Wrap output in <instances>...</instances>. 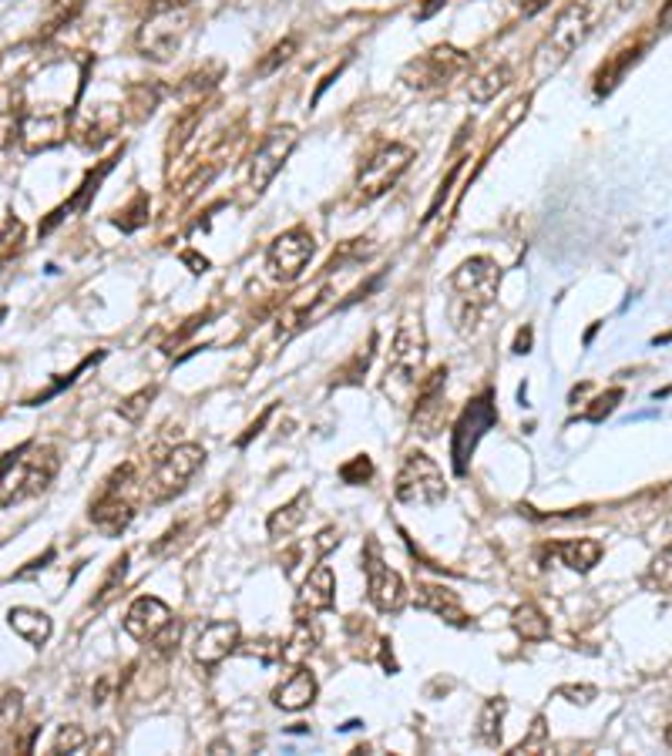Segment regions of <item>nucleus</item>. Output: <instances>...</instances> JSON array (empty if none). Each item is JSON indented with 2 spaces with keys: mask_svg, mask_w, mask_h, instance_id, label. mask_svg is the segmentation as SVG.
I'll list each match as a JSON object with an SVG mask.
<instances>
[{
  "mask_svg": "<svg viewBox=\"0 0 672 756\" xmlns=\"http://www.w3.org/2000/svg\"><path fill=\"white\" fill-rule=\"evenodd\" d=\"M427 357V333L421 323V313H403L393 339H390V354H387V374H383V393H390L400 407L411 403L421 384Z\"/></svg>",
  "mask_w": 672,
  "mask_h": 756,
  "instance_id": "1",
  "label": "nucleus"
},
{
  "mask_svg": "<svg viewBox=\"0 0 672 756\" xmlns=\"http://www.w3.org/2000/svg\"><path fill=\"white\" fill-rule=\"evenodd\" d=\"M61 457L51 444H24L0 464V508L21 505L51 488Z\"/></svg>",
  "mask_w": 672,
  "mask_h": 756,
  "instance_id": "2",
  "label": "nucleus"
},
{
  "mask_svg": "<svg viewBox=\"0 0 672 756\" xmlns=\"http://www.w3.org/2000/svg\"><path fill=\"white\" fill-rule=\"evenodd\" d=\"M498 287H501V266L491 256H470L464 259L454 277H451V290H454V326L457 333L475 330L478 316L498 300Z\"/></svg>",
  "mask_w": 672,
  "mask_h": 756,
  "instance_id": "3",
  "label": "nucleus"
},
{
  "mask_svg": "<svg viewBox=\"0 0 672 756\" xmlns=\"http://www.w3.org/2000/svg\"><path fill=\"white\" fill-rule=\"evenodd\" d=\"M595 18H598L595 0H572L568 8H562L552 31L542 37V44L534 51V75L542 78V75L559 72V67L588 41Z\"/></svg>",
  "mask_w": 672,
  "mask_h": 756,
  "instance_id": "4",
  "label": "nucleus"
},
{
  "mask_svg": "<svg viewBox=\"0 0 672 756\" xmlns=\"http://www.w3.org/2000/svg\"><path fill=\"white\" fill-rule=\"evenodd\" d=\"M139 485H142V480H139V474H134V464L115 467V474L105 480V488L91 501V521H95V528L101 534L118 538L134 521V511H139V495H142Z\"/></svg>",
  "mask_w": 672,
  "mask_h": 756,
  "instance_id": "5",
  "label": "nucleus"
},
{
  "mask_svg": "<svg viewBox=\"0 0 672 756\" xmlns=\"http://www.w3.org/2000/svg\"><path fill=\"white\" fill-rule=\"evenodd\" d=\"M393 498L411 508H437L447 498V480L441 464L424 451H408L393 477Z\"/></svg>",
  "mask_w": 672,
  "mask_h": 756,
  "instance_id": "6",
  "label": "nucleus"
},
{
  "mask_svg": "<svg viewBox=\"0 0 672 756\" xmlns=\"http://www.w3.org/2000/svg\"><path fill=\"white\" fill-rule=\"evenodd\" d=\"M414 155L418 152L411 145H403V142H383V145H377L364 159V165L357 172V182H354L357 205H370V202L383 198L403 179V172L411 169Z\"/></svg>",
  "mask_w": 672,
  "mask_h": 756,
  "instance_id": "7",
  "label": "nucleus"
},
{
  "mask_svg": "<svg viewBox=\"0 0 672 756\" xmlns=\"http://www.w3.org/2000/svg\"><path fill=\"white\" fill-rule=\"evenodd\" d=\"M206 467V447L202 444H178L172 447L155 471L149 474V480H142V501L149 505H165L175 495H182L188 488V480Z\"/></svg>",
  "mask_w": 672,
  "mask_h": 756,
  "instance_id": "8",
  "label": "nucleus"
},
{
  "mask_svg": "<svg viewBox=\"0 0 672 756\" xmlns=\"http://www.w3.org/2000/svg\"><path fill=\"white\" fill-rule=\"evenodd\" d=\"M470 67V54L454 47V44H437L418 57H411L408 64H403L400 72V82L408 85L411 91H441L447 88L454 78H460L464 72Z\"/></svg>",
  "mask_w": 672,
  "mask_h": 756,
  "instance_id": "9",
  "label": "nucleus"
},
{
  "mask_svg": "<svg viewBox=\"0 0 672 756\" xmlns=\"http://www.w3.org/2000/svg\"><path fill=\"white\" fill-rule=\"evenodd\" d=\"M498 424V403H495V390H481L475 400H467V407L460 410V418L454 421L451 431V457H454V471L467 474V457L475 454V447L481 444V438Z\"/></svg>",
  "mask_w": 672,
  "mask_h": 756,
  "instance_id": "10",
  "label": "nucleus"
},
{
  "mask_svg": "<svg viewBox=\"0 0 672 756\" xmlns=\"http://www.w3.org/2000/svg\"><path fill=\"white\" fill-rule=\"evenodd\" d=\"M313 256H316V236L306 226H293V229L280 233L273 242H269V249H265L269 280L283 283V287L296 283L303 272H306V266H310Z\"/></svg>",
  "mask_w": 672,
  "mask_h": 756,
  "instance_id": "11",
  "label": "nucleus"
},
{
  "mask_svg": "<svg viewBox=\"0 0 672 756\" xmlns=\"http://www.w3.org/2000/svg\"><path fill=\"white\" fill-rule=\"evenodd\" d=\"M300 142V131L293 125H280L265 134V139L259 142V149L252 152L249 159V179H246V188L259 198L269 185H273V179L283 172V165L290 162L293 149Z\"/></svg>",
  "mask_w": 672,
  "mask_h": 756,
  "instance_id": "12",
  "label": "nucleus"
},
{
  "mask_svg": "<svg viewBox=\"0 0 672 756\" xmlns=\"http://www.w3.org/2000/svg\"><path fill=\"white\" fill-rule=\"evenodd\" d=\"M364 572H367V598H370V605L377 612L397 615L403 605H408V585H403V579L390 565H383V555H380L377 541H367Z\"/></svg>",
  "mask_w": 672,
  "mask_h": 756,
  "instance_id": "13",
  "label": "nucleus"
},
{
  "mask_svg": "<svg viewBox=\"0 0 672 756\" xmlns=\"http://www.w3.org/2000/svg\"><path fill=\"white\" fill-rule=\"evenodd\" d=\"M444 387H447V367H437L427 380L418 384L414 393V431L421 438H437L444 428V414H447V403H444Z\"/></svg>",
  "mask_w": 672,
  "mask_h": 756,
  "instance_id": "14",
  "label": "nucleus"
},
{
  "mask_svg": "<svg viewBox=\"0 0 672 756\" xmlns=\"http://www.w3.org/2000/svg\"><path fill=\"white\" fill-rule=\"evenodd\" d=\"M242 642V629L236 618H216V623H206L198 629L195 642H192V656L198 666H219L223 659H229L232 652H239Z\"/></svg>",
  "mask_w": 672,
  "mask_h": 756,
  "instance_id": "15",
  "label": "nucleus"
},
{
  "mask_svg": "<svg viewBox=\"0 0 672 756\" xmlns=\"http://www.w3.org/2000/svg\"><path fill=\"white\" fill-rule=\"evenodd\" d=\"M172 623H175V618H172V608H169L162 598H155V595H139V598H134V602L128 605V612H124V618H121L124 633H128L134 642H149V646H152Z\"/></svg>",
  "mask_w": 672,
  "mask_h": 756,
  "instance_id": "16",
  "label": "nucleus"
},
{
  "mask_svg": "<svg viewBox=\"0 0 672 756\" xmlns=\"http://www.w3.org/2000/svg\"><path fill=\"white\" fill-rule=\"evenodd\" d=\"M67 139V115L57 111V108H41V111H28L24 115V125H21V145L24 152L37 155V152H47L54 145H61Z\"/></svg>",
  "mask_w": 672,
  "mask_h": 756,
  "instance_id": "17",
  "label": "nucleus"
},
{
  "mask_svg": "<svg viewBox=\"0 0 672 756\" xmlns=\"http://www.w3.org/2000/svg\"><path fill=\"white\" fill-rule=\"evenodd\" d=\"M414 602H418V608H424V612H431V615H437L441 623H447V626H467V612H464V602H460V595L454 592V588H447V585H434V582H421L418 585V592H414Z\"/></svg>",
  "mask_w": 672,
  "mask_h": 756,
  "instance_id": "18",
  "label": "nucleus"
},
{
  "mask_svg": "<svg viewBox=\"0 0 672 756\" xmlns=\"http://www.w3.org/2000/svg\"><path fill=\"white\" fill-rule=\"evenodd\" d=\"M336 605V575H333V569L329 565H313L310 569V575L303 579V585H300V598H296V608L300 612H310V615H316V612H329Z\"/></svg>",
  "mask_w": 672,
  "mask_h": 756,
  "instance_id": "19",
  "label": "nucleus"
},
{
  "mask_svg": "<svg viewBox=\"0 0 672 756\" xmlns=\"http://www.w3.org/2000/svg\"><path fill=\"white\" fill-rule=\"evenodd\" d=\"M118 155H121V152H118ZM118 155H111V159H105V162H101L98 169H91V172L85 175V182L78 185V192H75L72 198H67L64 205H57V209H54V213H51V216H47V219L41 223V233H51V229H54L57 223H64V219H67V216H72V213H78V209H88V202H91V198L98 195V188H101V182L108 179V172L115 169Z\"/></svg>",
  "mask_w": 672,
  "mask_h": 756,
  "instance_id": "20",
  "label": "nucleus"
},
{
  "mask_svg": "<svg viewBox=\"0 0 672 756\" xmlns=\"http://www.w3.org/2000/svg\"><path fill=\"white\" fill-rule=\"evenodd\" d=\"M121 118H124V108H115V105H98L88 118L78 121L75 128V139L82 149H101L105 142L115 139V131L121 128Z\"/></svg>",
  "mask_w": 672,
  "mask_h": 756,
  "instance_id": "21",
  "label": "nucleus"
},
{
  "mask_svg": "<svg viewBox=\"0 0 672 756\" xmlns=\"http://www.w3.org/2000/svg\"><path fill=\"white\" fill-rule=\"evenodd\" d=\"M319 693V685H316V676L310 669H296L290 672L277 690H273V706L277 710H286V713H300L306 706H313Z\"/></svg>",
  "mask_w": 672,
  "mask_h": 756,
  "instance_id": "22",
  "label": "nucleus"
},
{
  "mask_svg": "<svg viewBox=\"0 0 672 756\" xmlns=\"http://www.w3.org/2000/svg\"><path fill=\"white\" fill-rule=\"evenodd\" d=\"M24 91L18 85H0V152L11 149L21 139L24 125Z\"/></svg>",
  "mask_w": 672,
  "mask_h": 756,
  "instance_id": "23",
  "label": "nucleus"
},
{
  "mask_svg": "<svg viewBox=\"0 0 672 756\" xmlns=\"http://www.w3.org/2000/svg\"><path fill=\"white\" fill-rule=\"evenodd\" d=\"M511 78H514L511 64L508 61H495V64H488V67H481V72L470 75L467 95H470V101H475V105H488L511 85Z\"/></svg>",
  "mask_w": 672,
  "mask_h": 756,
  "instance_id": "24",
  "label": "nucleus"
},
{
  "mask_svg": "<svg viewBox=\"0 0 672 756\" xmlns=\"http://www.w3.org/2000/svg\"><path fill=\"white\" fill-rule=\"evenodd\" d=\"M552 552L559 555V562L565 565V569H572V572H578V575H585V572H592L598 562H601V541H595V538H572V541H559Z\"/></svg>",
  "mask_w": 672,
  "mask_h": 756,
  "instance_id": "25",
  "label": "nucleus"
},
{
  "mask_svg": "<svg viewBox=\"0 0 672 756\" xmlns=\"http://www.w3.org/2000/svg\"><path fill=\"white\" fill-rule=\"evenodd\" d=\"M8 623H11V629H14L21 639H28V642L37 646V649H41V646L51 639V633H54L51 615H47V612H37V608H28V605L11 608V612H8Z\"/></svg>",
  "mask_w": 672,
  "mask_h": 756,
  "instance_id": "26",
  "label": "nucleus"
},
{
  "mask_svg": "<svg viewBox=\"0 0 672 756\" xmlns=\"http://www.w3.org/2000/svg\"><path fill=\"white\" fill-rule=\"evenodd\" d=\"M326 303H329V287H323L319 293H313L310 300H303V303H296V306H290L283 316H280V326H277V336L280 339H290L293 333H300L303 326H310L323 310H326Z\"/></svg>",
  "mask_w": 672,
  "mask_h": 756,
  "instance_id": "27",
  "label": "nucleus"
},
{
  "mask_svg": "<svg viewBox=\"0 0 672 756\" xmlns=\"http://www.w3.org/2000/svg\"><path fill=\"white\" fill-rule=\"evenodd\" d=\"M639 54H642V44H629V47L616 51L609 61H605V64L598 67V75H595V95H598V98H601V95H609V91L626 78L629 67L639 61Z\"/></svg>",
  "mask_w": 672,
  "mask_h": 756,
  "instance_id": "28",
  "label": "nucleus"
},
{
  "mask_svg": "<svg viewBox=\"0 0 672 756\" xmlns=\"http://www.w3.org/2000/svg\"><path fill=\"white\" fill-rule=\"evenodd\" d=\"M511 626L514 633L524 639V642H545L552 636V623H549V615L538 608L534 602H524L511 612Z\"/></svg>",
  "mask_w": 672,
  "mask_h": 756,
  "instance_id": "29",
  "label": "nucleus"
},
{
  "mask_svg": "<svg viewBox=\"0 0 672 756\" xmlns=\"http://www.w3.org/2000/svg\"><path fill=\"white\" fill-rule=\"evenodd\" d=\"M505 713H508V700L505 696H495L481 706V716H478V743L485 746H501V736H505Z\"/></svg>",
  "mask_w": 672,
  "mask_h": 756,
  "instance_id": "30",
  "label": "nucleus"
},
{
  "mask_svg": "<svg viewBox=\"0 0 672 756\" xmlns=\"http://www.w3.org/2000/svg\"><path fill=\"white\" fill-rule=\"evenodd\" d=\"M85 8H88V0H51V8H47V14H44V21H41L37 37H41V41L54 37V34L64 31L67 24H75L78 14H82Z\"/></svg>",
  "mask_w": 672,
  "mask_h": 756,
  "instance_id": "31",
  "label": "nucleus"
},
{
  "mask_svg": "<svg viewBox=\"0 0 672 756\" xmlns=\"http://www.w3.org/2000/svg\"><path fill=\"white\" fill-rule=\"evenodd\" d=\"M306 508H310V492H300L290 505H283V508H277L273 515H269V534H273V538L293 534L306 521Z\"/></svg>",
  "mask_w": 672,
  "mask_h": 756,
  "instance_id": "32",
  "label": "nucleus"
},
{
  "mask_svg": "<svg viewBox=\"0 0 672 756\" xmlns=\"http://www.w3.org/2000/svg\"><path fill=\"white\" fill-rule=\"evenodd\" d=\"M182 31H185V28L172 31V28H162V24H152V28L145 24V31H142V37H139V44H142L145 57L169 61V57L178 51V44H182Z\"/></svg>",
  "mask_w": 672,
  "mask_h": 756,
  "instance_id": "33",
  "label": "nucleus"
},
{
  "mask_svg": "<svg viewBox=\"0 0 672 756\" xmlns=\"http://www.w3.org/2000/svg\"><path fill=\"white\" fill-rule=\"evenodd\" d=\"M296 47H300V37L296 34H290V37H283V41H277L273 47L265 51V57L252 67V75L256 78H269V75H277L280 67L296 54Z\"/></svg>",
  "mask_w": 672,
  "mask_h": 756,
  "instance_id": "34",
  "label": "nucleus"
},
{
  "mask_svg": "<svg viewBox=\"0 0 672 756\" xmlns=\"http://www.w3.org/2000/svg\"><path fill=\"white\" fill-rule=\"evenodd\" d=\"M198 118H202V108H188L169 131V142H165V159L175 162V155L185 149V142L192 139V131L198 128Z\"/></svg>",
  "mask_w": 672,
  "mask_h": 756,
  "instance_id": "35",
  "label": "nucleus"
},
{
  "mask_svg": "<svg viewBox=\"0 0 672 756\" xmlns=\"http://www.w3.org/2000/svg\"><path fill=\"white\" fill-rule=\"evenodd\" d=\"M149 209H152V202H149V195L145 192H139L134 195L124 209L111 219L121 233H134V229H142L145 223H149Z\"/></svg>",
  "mask_w": 672,
  "mask_h": 756,
  "instance_id": "36",
  "label": "nucleus"
},
{
  "mask_svg": "<svg viewBox=\"0 0 672 756\" xmlns=\"http://www.w3.org/2000/svg\"><path fill=\"white\" fill-rule=\"evenodd\" d=\"M24 249V223L21 219H8L4 226H0V269L11 266Z\"/></svg>",
  "mask_w": 672,
  "mask_h": 756,
  "instance_id": "37",
  "label": "nucleus"
},
{
  "mask_svg": "<svg viewBox=\"0 0 672 756\" xmlns=\"http://www.w3.org/2000/svg\"><path fill=\"white\" fill-rule=\"evenodd\" d=\"M373 354H377V330H373V333H370V339H367V350L360 347V350L354 354V360L340 370V377H336V384H360V377L370 370Z\"/></svg>",
  "mask_w": 672,
  "mask_h": 756,
  "instance_id": "38",
  "label": "nucleus"
},
{
  "mask_svg": "<svg viewBox=\"0 0 672 756\" xmlns=\"http://www.w3.org/2000/svg\"><path fill=\"white\" fill-rule=\"evenodd\" d=\"M21 710H24L21 690H14V685H0V733H8V730L18 726Z\"/></svg>",
  "mask_w": 672,
  "mask_h": 756,
  "instance_id": "39",
  "label": "nucleus"
},
{
  "mask_svg": "<svg viewBox=\"0 0 672 756\" xmlns=\"http://www.w3.org/2000/svg\"><path fill=\"white\" fill-rule=\"evenodd\" d=\"M155 393H159V387H142L139 393H131V397H124V400L118 403V414H121L124 421H131V424H139V421L145 418L149 403L155 400Z\"/></svg>",
  "mask_w": 672,
  "mask_h": 756,
  "instance_id": "40",
  "label": "nucleus"
},
{
  "mask_svg": "<svg viewBox=\"0 0 672 756\" xmlns=\"http://www.w3.org/2000/svg\"><path fill=\"white\" fill-rule=\"evenodd\" d=\"M88 746V733L78 726V723H67L57 730L54 743H51V753H82Z\"/></svg>",
  "mask_w": 672,
  "mask_h": 756,
  "instance_id": "41",
  "label": "nucleus"
},
{
  "mask_svg": "<svg viewBox=\"0 0 672 756\" xmlns=\"http://www.w3.org/2000/svg\"><path fill=\"white\" fill-rule=\"evenodd\" d=\"M124 575H128V552H121V559L111 562V572L105 575V582L98 588V598H91V605H105L108 598H115V592L121 588Z\"/></svg>",
  "mask_w": 672,
  "mask_h": 756,
  "instance_id": "42",
  "label": "nucleus"
},
{
  "mask_svg": "<svg viewBox=\"0 0 672 756\" xmlns=\"http://www.w3.org/2000/svg\"><path fill=\"white\" fill-rule=\"evenodd\" d=\"M549 746V723H545V716H534V723H531V730H528V736L511 749L514 756H524V753H542Z\"/></svg>",
  "mask_w": 672,
  "mask_h": 756,
  "instance_id": "43",
  "label": "nucleus"
},
{
  "mask_svg": "<svg viewBox=\"0 0 672 756\" xmlns=\"http://www.w3.org/2000/svg\"><path fill=\"white\" fill-rule=\"evenodd\" d=\"M555 696L572 703V706H588L598 696V685H592V682H565V685H559V690H555Z\"/></svg>",
  "mask_w": 672,
  "mask_h": 756,
  "instance_id": "44",
  "label": "nucleus"
},
{
  "mask_svg": "<svg viewBox=\"0 0 672 756\" xmlns=\"http://www.w3.org/2000/svg\"><path fill=\"white\" fill-rule=\"evenodd\" d=\"M340 477H344V485H367L373 477V461L367 454H357L340 467Z\"/></svg>",
  "mask_w": 672,
  "mask_h": 756,
  "instance_id": "45",
  "label": "nucleus"
},
{
  "mask_svg": "<svg viewBox=\"0 0 672 756\" xmlns=\"http://www.w3.org/2000/svg\"><path fill=\"white\" fill-rule=\"evenodd\" d=\"M622 397H626V390H622V387H613V390H605L601 397H595V400H592L595 407H588V414H585V418H588L592 424L605 421V418H609V414H613V410H616V403H619Z\"/></svg>",
  "mask_w": 672,
  "mask_h": 756,
  "instance_id": "46",
  "label": "nucleus"
},
{
  "mask_svg": "<svg viewBox=\"0 0 672 756\" xmlns=\"http://www.w3.org/2000/svg\"><path fill=\"white\" fill-rule=\"evenodd\" d=\"M649 585H655L662 592H672V544L665 548L662 555H655L652 569H649Z\"/></svg>",
  "mask_w": 672,
  "mask_h": 756,
  "instance_id": "47",
  "label": "nucleus"
},
{
  "mask_svg": "<svg viewBox=\"0 0 672 756\" xmlns=\"http://www.w3.org/2000/svg\"><path fill=\"white\" fill-rule=\"evenodd\" d=\"M460 165H464V159H457L454 165H451V172L444 175V182H441V188H437V195H434V202H431V209H427V216H424V223H431L434 216H437V209H441V202L447 198V192H451V185H454V179H457V172H460Z\"/></svg>",
  "mask_w": 672,
  "mask_h": 756,
  "instance_id": "48",
  "label": "nucleus"
},
{
  "mask_svg": "<svg viewBox=\"0 0 672 756\" xmlns=\"http://www.w3.org/2000/svg\"><path fill=\"white\" fill-rule=\"evenodd\" d=\"M195 0H149V14L155 18V14H178V11H185V8H192Z\"/></svg>",
  "mask_w": 672,
  "mask_h": 756,
  "instance_id": "49",
  "label": "nucleus"
},
{
  "mask_svg": "<svg viewBox=\"0 0 672 756\" xmlns=\"http://www.w3.org/2000/svg\"><path fill=\"white\" fill-rule=\"evenodd\" d=\"M316 555L323 559L326 552H329V548H336V544H340V531H333V528H323L319 534H316Z\"/></svg>",
  "mask_w": 672,
  "mask_h": 756,
  "instance_id": "50",
  "label": "nucleus"
},
{
  "mask_svg": "<svg viewBox=\"0 0 672 756\" xmlns=\"http://www.w3.org/2000/svg\"><path fill=\"white\" fill-rule=\"evenodd\" d=\"M531 343H534V330H531V326H521V330H518V336H514V347H511V354H518V357L531 354Z\"/></svg>",
  "mask_w": 672,
  "mask_h": 756,
  "instance_id": "51",
  "label": "nucleus"
},
{
  "mask_svg": "<svg viewBox=\"0 0 672 756\" xmlns=\"http://www.w3.org/2000/svg\"><path fill=\"white\" fill-rule=\"evenodd\" d=\"M552 4V0H514V8L524 14V18H534V14H542L545 8Z\"/></svg>",
  "mask_w": 672,
  "mask_h": 756,
  "instance_id": "52",
  "label": "nucleus"
},
{
  "mask_svg": "<svg viewBox=\"0 0 672 756\" xmlns=\"http://www.w3.org/2000/svg\"><path fill=\"white\" fill-rule=\"evenodd\" d=\"M182 262L192 266L195 277H202V272H209V259L206 256H195V252H182Z\"/></svg>",
  "mask_w": 672,
  "mask_h": 756,
  "instance_id": "53",
  "label": "nucleus"
},
{
  "mask_svg": "<svg viewBox=\"0 0 672 756\" xmlns=\"http://www.w3.org/2000/svg\"><path fill=\"white\" fill-rule=\"evenodd\" d=\"M441 8H444V0H427V4H424L414 18H418V21H427V18H431V14H437Z\"/></svg>",
  "mask_w": 672,
  "mask_h": 756,
  "instance_id": "54",
  "label": "nucleus"
},
{
  "mask_svg": "<svg viewBox=\"0 0 672 756\" xmlns=\"http://www.w3.org/2000/svg\"><path fill=\"white\" fill-rule=\"evenodd\" d=\"M636 4H642V0H619V11H629V8H636Z\"/></svg>",
  "mask_w": 672,
  "mask_h": 756,
  "instance_id": "55",
  "label": "nucleus"
},
{
  "mask_svg": "<svg viewBox=\"0 0 672 756\" xmlns=\"http://www.w3.org/2000/svg\"><path fill=\"white\" fill-rule=\"evenodd\" d=\"M665 743H669V746H672V723H669V726H665Z\"/></svg>",
  "mask_w": 672,
  "mask_h": 756,
  "instance_id": "56",
  "label": "nucleus"
}]
</instances>
